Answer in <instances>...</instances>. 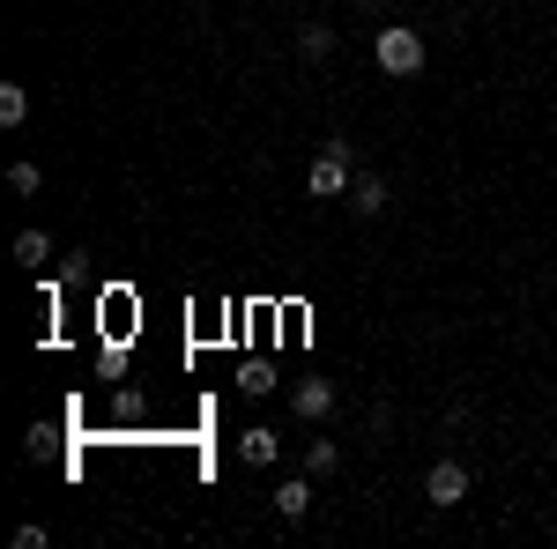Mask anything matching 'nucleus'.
Returning a JSON list of instances; mask_svg holds the SVG:
<instances>
[{"mask_svg":"<svg viewBox=\"0 0 557 549\" xmlns=\"http://www.w3.org/2000/svg\"><path fill=\"white\" fill-rule=\"evenodd\" d=\"M372 60H380V75H394V83L424 75V30H417V23H380V38H372Z\"/></svg>","mask_w":557,"mask_h":549,"instance_id":"obj_1","label":"nucleus"},{"mask_svg":"<svg viewBox=\"0 0 557 549\" xmlns=\"http://www.w3.org/2000/svg\"><path fill=\"white\" fill-rule=\"evenodd\" d=\"M349 178H357V171H349V141H327V149H320V164H312V178H305V186H312L320 201H335V194H349Z\"/></svg>","mask_w":557,"mask_h":549,"instance_id":"obj_2","label":"nucleus"},{"mask_svg":"<svg viewBox=\"0 0 557 549\" xmlns=\"http://www.w3.org/2000/svg\"><path fill=\"white\" fill-rule=\"evenodd\" d=\"M424 498H431L438 512H454L461 498H469V467H461V461H431V475H424Z\"/></svg>","mask_w":557,"mask_h":549,"instance_id":"obj_3","label":"nucleus"},{"mask_svg":"<svg viewBox=\"0 0 557 549\" xmlns=\"http://www.w3.org/2000/svg\"><path fill=\"white\" fill-rule=\"evenodd\" d=\"M343 201H349V215H357V223H372V215H386V178H380V171H357Z\"/></svg>","mask_w":557,"mask_h":549,"instance_id":"obj_4","label":"nucleus"},{"mask_svg":"<svg viewBox=\"0 0 557 549\" xmlns=\"http://www.w3.org/2000/svg\"><path fill=\"white\" fill-rule=\"evenodd\" d=\"M290 409H298L305 423H327L335 416V379H298L290 386Z\"/></svg>","mask_w":557,"mask_h":549,"instance_id":"obj_5","label":"nucleus"},{"mask_svg":"<svg viewBox=\"0 0 557 549\" xmlns=\"http://www.w3.org/2000/svg\"><path fill=\"white\" fill-rule=\"evenodd\" d=\"M238 461H253V467H275V461H283V438H275L268 423H253V431L238 438Z\"/></svg>","mask_w":557,"mask_h":549,"instance_id":"obj_6","label":"nucleus"},{"mask_svg":"<svg viewBox=\"0 0 557 549\" xmlns=\"http://www.w3.org/2000/svg\"><path fill=\"white\" fill-rule=\"evenodd\" d=\"M275 512H283V520H305V512H312V475H290V483L275 490Z\"/></svg>","mask_w":557,"mask_h":549,"instance_id":"obj_7","label":"nucleus"},{"mask_svg":"<svg viewBox=\"0 0 557 549\" xmlns=\"http://www.w3.org/2000/svg\"><path fill=\"white\" fill-rule=\"evenodd\" d=\"M305 475H312V483H320V475H343V446H335V438H312V446H305Z\"/></svg>","mask_w":557,"mask_h":549,"instance_id":"obj_8","label":"nucleus"},{"mask_svg":"<svg viewBox=\"0 0 557 549\" xmlns=\"http://www.w3.org/2000/svg\"><path fill=\"white\" fill-rule=\"evenodd\" d=\"M335 52V23H298V60H327Z\"/></svg>","mask_w":557,"mask_h":549,"instance_id":"obj_9","label":"nucleus"},{"mask_svg":"<svg viewBox=\"0 0 557 549\" xmlns=\"http://www.w3.org/2000/svg\"><path fill=\"white\" fill-rule=\"evenodd\" d=\"M23 120H30V89H23V83H0V127L15 134Z\"/></svg>","mask_w":557,"mask_h":549,"instance_id":"obj_10","label":"nucleus"},{"mask_svg":"<svg viewBox=\"0 0 557 549\" xmlns=\"http://www.w3.org/2000/svg\"><path fill=\"white\" fill-rule=\"evenodd\" d=\"M112 416H120V423H141V416H149V394H141V386H120V394H112Z\"/></svg>","mask_w":557,"mask_h":549,"instance_id":"obj_11","label":"nucleus"},{"mask_svg":"<svg viewBox=\"0 0 557 549\" xmlns=\"http://www.w3.org/2000/svg\"><path fill=\"white\" fill-rule=\"evenodd\" d=\"M15 260H23V267H45V260H52V238H45V230H23V238H15Z\"/></svg>","mask_w":557,"mask_h":549,"instance_id":"obj_12","label":"nucleus"},{"mask_svg":"<svg viewBox=\"0 0 557 549\" xmlns=\"http://www.w3.org/2000/svg\"><path fill=\"white\" fill-rule=\"evenodd\" d=\"M8 186H15V194H38L45 171H38V164H8Z\"/></svg>","mask_w":557,"mask_h":549,"instance_id":"obj_13","label":"nucleus"},{"mask_svg":"<svg viewBox=\"0 0 557 549\" xmlns=\"http://www.w3.org/2000/svg\"><path fill=\"white\" fill-rule=\"evenodd\" d=\"M357 8H364V15H386V0H357Z\"/></svg>","mask_w":557,"mask_h":549,"instance_id":"obj_14","label":"nucleus"}]
</instances>
